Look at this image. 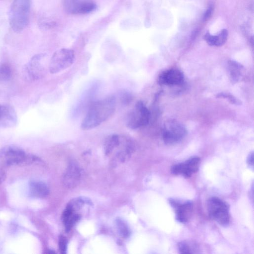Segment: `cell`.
Returning <instances> with one entry per match:
<instances>
[{"mask_svg": "<svg viewBox=\"0 0 254 254\" xmlns=\"http://www.w3.org/2000/svg\"><path fill=\"white\" fill-rule=\"evenodd\" d=\"M217 42L216 47H220L223 46L226 42L228 36V32L227 29H222L220 33L217 35Z\"/></svg>", "mask_w": 254, "mask_h": 254, "instance_id": "cell-22", "label": "cell"}, {"mask_svg": "<svg viewBox=\"0 0 254 254\" xmlns=\"http://www.w3.org/2000/svg\"><path fill=\"white\" fill-rule=\"evenodd\" d=\"M214 10V6L212 4H210L207 9L205 11L203 17V20L206 21L208 20L211 17L213 11Z\"/></svg>", "mask_w": 254, "mask_h": 254, "instance_id": "cell-26", "label": "cell"}, {"mask_svg": "<svg viewBox=\"0 0 254 254\" xmlns=\"http://www.w3.org/2000/svg\"><path fill=\"white\" fill-rule=\"evenodd\" d=\"M116 107V100L113 96L92 102L81 123V128L87 130L100 126L112 117Z\"/></svg>", "mask_w": 254, "mask_h": 254, "instance_id": "cell-1", "label": "cell"}, {"mask_svg": "<svg viewBox=\"0 0 254 254\" xmlns=\"http://www.w3.org/2000/svg\"><path fill=\"white\" fill-rule=\"evenodd\" d=\"M74 52L70 49L62 48L56 51L52 55L49 64L51 73H59L70 67L74 63Z\"/></svg>", "mask_w": 254, "mask_h": 254, "instance_id": "cell-4", "label": "cell"}, {"mask_svg": "<svg viewBox=\"0 0 254 254\" xmlns=\"http://www.w3.org/2000/svg\"><path fill=\"white\" fill-rule=\"evenodd\" d=\"M56 23L55 22H48L42 23V27L43 28L48 29L55 27Z\"/></svg>", "mask_w": 254, "mask_h": 254, "instance_id": "cell-27", "label": "cell"}, {"mask_svg": "<svg viewBox=\"0 0 254 254\" xmlns=\"http://www.w3.org/2000/svg\"><path fill=\"white\" fill-rule=\"evenodd\" d=\"M243 66L236 61L230 60L228 63V70L232 82L239 81L242 76Z\"/></svg>", "mask_w": 254, "mask_h": 254, "instance_id": "cell-17", "label": "cell"}, {"mask_svg": "<svg viewBox=\"0 0 254 254\" xmlns=\"http://www.w3.org/2000/svg\"><path fill=\"white\" fill-rule=\"evenodd\" d=\"M45 58V55L43 54H37L32 58L27 67L30 78L37 79L43 75L46 69Z\"/></svg>", "mask_w": 254, "mask_h": 254, "instance_id": "cell-11", "label": "cell"}, {"mask_svg": "<svg viewBox=\"0 0 254 254\" xmlns=\"http://www.w3.org/2000/svg\"><path fill=\"white\" fill-rule=\"evenodd\" d=\"M31 0H13L8 14L11 28L15 32L23 31L28 25Z\"/></svg>", "mask_w": 254, "mask_h": 254, "instance_id": "cell-3", "label": "cell"}, {"mask_svg": "<svg viewBox=\"0 0 254 254\" xmlns=\"http://www.w3.org/2000/svg\"><path fill=\"white\" fill-rule=\"evenodd\" d=\"M12 74L11 69L7 64H3L0 65V81H6L9 80Z\"/></svg>", "mask_w": 254, "mask_h": 254, "instance_id": "cell-21", "label": "cell"}, {"mask_svg": "<svg viewBox=\"0 0 254 254\" xmlns=\"http://www.w3.org/2000/svg\"><path fill=\"white\" fill-rule=\"evenodd\" d=\"M186 134V128L182 124L175 120H170L164 124L162 136L165 143L173 145L181 141Z\"/></svg>", "mask_w": 254, "mask_h": 254, "instance_id": "cell-7", "label": "cell"}, {"mask_svg": "<svg viewBox=\"0 0 254 254\" xmlns=\"http://www.w3.org/2000/svg\"><path fill=\"white\" fill-rule=\"evenodd\" d=\"M30 191L33 196L39 198L45 197L49 193L47 186L40 181L32 182L30 185Z\"/></svg>", "mask_w": 254, "mask_h": 254, "instance_id": "cell-18", "label": "cell"}, {"mask_svg": "<svg viewBox=\"0 0 254 254\" xmlns=\"http://www.w3.org/2000/svg\"><path fill=\"white\" fill-rule=\"evenodd\" d=\"M0 156L3 157L8 164H16L22 162L26 158L23 150L15 146H6L0 151Z\"/></svg>", "mask_w": 254, "mask_h": 254, "instance_id": "cell-13", "label": "cell"}, {"mask_svg": "<svg viewBox=\"0 0 254 254\" xmlns=\"http://www.w3.org/2000/svg\"><path fill=\"white\" fill-rule=\"evenodd\" d=\"M116 225L121 236L124 238H127L130 235V230L126 223L121 219H117Z\"/></svg>", "mask_w": 254, "mask_h": 254, "instance_id": "cell-20", "label": "cell"}, {"mask_svg": "<svg viewBox=\"0 0 254 254\" xmlns=\"http://www.w3.org/2000/svg\"><path fill=\"white\" fill-rule=\"evenodd\" d=\"M149 110L142 101H138L129 113L127 125L130 129H135L147 125L150 120Z\"/></svg>", "mask_w": 254, "mask_h": 254, "instance_id": "cell-6", "label": "cell"}, {"mask_svg": "<svg viewBox=\"0 0 254 254\" xmlns=\"http://www.w3.org/2000/svg\"><path fill=\"white\" fill-rule=\"evenodd\" d=\"M63 4L65 10L72 14H87L97 8L92 0H64Z\"/></svg>", "mask_w": 254, "mask_h": 254, "instance_id": "cell-8", "label": "cell"}, {"mask_svg": "<svg viewBox=\"0 0 254 254\" xmlns=\"http://www.w3.org/2000/svg\"><path fill=\"white\" fill-rule=\"evenodd\" d=\"M204 39L209 45L211 46H216L217 40V35H213L207 32L204 35Z\"/></svg>", "mask_w": 254, "mask_h": 254, "instance_id": "cell-24", "label": "cell"}, {"mask_svg": "<svg viewBox=\"0 0 254 254\" xmlns=\"http://www.w3.org/2000/svg\"><path fill=\"white\" fill-rule=\"evenodd\" d=\"M80 215L69 206H66L62 215V220L65 230L69 232L80 219Z\"/></svg>", "mask_w": 254, "mask_h": 254, "instance_id": "cell-16", "label": "cell"}, {"mask_svg": "<svg viewBox=\"0 0 254 254\" xmlns=\"http://www.w3.org/2000/svg\"><path fill=\"white\" fill-rule=\"evenodd\" d=\"M178 250L181 254H193L197 253L196 246L187 241H182L178 244Z\"/></svg>", "mask_w": 254, "mask_h": 254, "instance_id": "cell-19", "label": "cell"}, {"mask_svg": "<svg viewBox=\"0 0 254 254\" xmlns=\"http://www.w3.org/2000/svg\"><path fill=\"white\" fill-rule=\"evenodd\" d=\"M207 208L210 217L221 226H227L230 222L229 206L219 197L213 196L207 201Z\"/></svg>", "mask_w": 254, "mask_h": 254, "instance_id": "cell-5", "label": "cell"}, {"mask_svg": "<svg viewBox=\"0 0 254 254\" xmlns=\"http://www.w3.org/2000/svg\"><path fill=\"white\" fill-rule=\"evenodd\" d=\"M169 203L173 208L176 218L182 223H186L190 218L193 210V203L190 201H181L170 198Z\"/></svg>", "mask_w": 254, "mask_h": 254, "instance_id": "cell-10", "label": "cell"}, {"mask_svg": "<svg viewBox=\"0 0 254 254\" xmlns=\"http://www.w3.org/2000/svg\"><path fill=\"white\" fill-rule=\"evenodd\" d=\"M105 155L113 161L124 162L131 156L134 145L128 137L117 134L109 135L104 144Z\"/></svg>", "mask_w": 254, "mask_h": 254, "instance_id": "cell-2", "label": "cell"}, {"mask_svg": "<svg viewBox=\"0 0 254 254\" xmlns=\"http://www.w3.org/2000/svg\"><path fill=\"white\" fill-rule=\"evenodd\" d=\"M17 118L14 109L9 105H0V127H10L14 126Z\"/></svg>", "mask_w": 254, "mask_h": 254, "instance_id": "cell-15", "label": "cell"}, {"mask_svg": "<svg viewBox=\"0 0 254 254\" xmlns=\"http://www.w3.org/2000/svg\"><path fill=\"white\" fill-rule=\"evenodd\" d=\"M253 158H254V154L253 152H252L249 155L247 158V163L249 165L252 167L253 168Z\"/></svg>", "mask_w": 254, "mask_h": 254, "instance_id": "cell-28", "label": "cell"}, {"mask_svg": "<svg viewBox=\"0 0 254 254\" xmlns=\"http://www.w3.org/2000/svg\"><path fill=\"white\" fill-rule=\"evenodd\" d=\"M59 248L61 253L65 254L67 250V240L64 236H61L59 239Z\"/></svg>", "mask_w": 254, "mask_h": 254, "instance_id": "cell-25", "label": "cell"}, {"mask_svg": "<svg viewBox=\"0 0 254 254\" xmlns=\"http://www.w3.org/2000/svg\"><path fill=\"white\" fill-rule=\"evenodd\" d=\"M217 98H226L233 104L241 105V102L233 95L227 93H220L217 95Z\"/></svg>", "mask_w": 254, "mask_h": 254, "instance_id": "cell-23", "label": "cell"}, {"mask_svg": "<svg viewBox=\"0 0 254 254\" xmlns=\"http://www.w3.org/2000/svg\"><path fill=\"white\" fill-rule=\"evenodd\" d=\"M81 176V170L78 165L70 162L64 173L63 183L64 186L68 189L76 187L79 183Z\"/></svg>", "mask_w": 254, "mask_h": 254, "instance_id": "cell-12", "label": "cell"}, {"mask_svg": "<svg viewBox=\"0 0 254 254\" xmlns=\"http://www.w3.org/2000/svg\"><path fill=\"white\" fill-rule=\"evenodd\" d=\"M184 80L183 73L176 69H170L163 72L159 76L160 84L168 86L179 85Z\"/></svg>", "mask_w": 254, "mask_h": 254, "instance_id": "cell-14", "label": "cell"}, {"mask_svg": "<svg viewBox=\"0 0 254 254\" xmlns=\"http://www.w3.org/2000/svg\"><path fill=\"white\" fill-rule=\"evenodd\" d=\"M200 163L199 157H192L184 162L173 165L171 168V172L176 175L189 178L198 171Z\"/></svg>", "mask_w": 254, "mask_h": 254, "instance_id": "cell-9", "label": "cell"}]
</instances>
